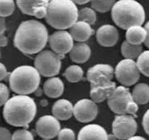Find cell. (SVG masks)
<instances>
[{
  "instance_id": "obj_2",
  "label": "cell",
  "mask_w": 149,
  "mask_h": 140,
  "mask_svg": "<svg viewBox=\"0 0 149 140\" xmlns=\"http://www.w3.org/2000/svg\"><path fill=\"white\" fill-rule=\"evenodd\" d=\"M37 114V104L32 97L17 95L9 98L3 105V116L14 127H27Z\"/></svg>"
},
{
  "instance_id": "obj_15",
  "label": "cell",
  "mask_w": 149,
  "mask_h": 140,
  "mask_svg": "<svg viewBox=\"0 0 149 140\" xmlns=\"http://www.w3.org/2000/svg\"><path fill=\"white\" fill-rule=\"evenodd\" d=\"M119 35L116 27L110 24H105L98 28L96 32V40L100 45L105 47H111L116 45Z\"/></svg>"
},
{
  "instance_id": "obj_27",
  "label": "cell",
  "mask_w": 149,
  "mask_h": 140,
  "mask_svg": "<svg viewBox=\"0 0 149 140\" xmlns=\"http://www.w3.org/2000/svg\"><path fill=\"white\" fill-rule=\"evenodd\" d=\"M136 64L140 73L149 77V50L144 51L139 55Z\"/></svg>"
},
{
  "instance_id": "obj_36",
  "label": "cell",
  "mask_w": 149,
  "mask_h": 140,
  "mask_svg": "<svg viewBox=\"0 0 149 140\" xmlns=\"http://www.w3.org/2000/svg\"><path fill=\"white\" fill-rule=\"evenodd\" d=\"M145 30H146V32H147V36H146V39H145V42H144V44H145V46L149 48V21L145 24Z\"/></svg>"
},
{
  "instance_id": "obj_7",
  "label": "cell",
  "mask_w": 149,
  "mask_h": 140,
  "mask_svg": "<svg viewBox=\"0 0 149 140\" xmlns=\"http://www.w3.org/2000/svg\"><path fill=\"white\" fill-rule=\"evenodd\" d=\"M64 57V55L56 53L53 51H43L36 56L34 67L41 75L53 77L59 74L61 67V60Z\"/></svg>"
},
{
  "instance_id": "obj_11",
  "label": "cell",
  "mask_w": 149,
  "mask_h": 140,
  "mask_svg": "<svg viewBox=\"0 0 149 140\" xmlns=\"http://www.w3.org/2000/svg\"><path fill=\"white\" fill-rule=\"evenodd\" d=\"M48 42L54 52L65 56L73 47L74 40L69 32L58 30L48 38Z\"/></svg>"
},
{
  "instance_id": "obj_20",
  "label": "cell",
  "mask_w": 149,
  "mask_h": 140,
  "mask_svg": "<svg viewBox=\"0 0 149 140\" xmlns=\"http://www.w3.org/2000/svg\"><path fill=\"white\" fill-rule=\"evenodd\" d=\"M70 58L74 63H85L90 59L91 50L90 47L85 42H77L73 45L70 51Z\"/></svg>"
},
{
  "instance_id": "obj_28",
  "label": "cell",
  "mask_w": 149,
  "mask_h": 140,
  "mask_svg": "<svg viewBox=\"0 0 149 140\" xmlns=\"http://www.w3.org/2000/svg\"><path fill=\"white\" fill-rule=\"evenodd\" d=\"M96 13L95 11L91 8H84L79 11L78 13V19L80 21H83L93 25L96 22Z\"/></svg>"
},
{
  "instance_id": "obj_40",
  "label": "cell",
  "mask_w": 149,
  "mask_h": 140,
  "mask_svg": "<svg viewBox=\"0 0 149 140\" xmlns=\"http://www.w3.org/2000/svg\"><path fill=\"white\" fill-rule=\"evenodd\" d=\"M126 140H147L145 138L143 137H142V136H135V135H133L132 137H130L129 139Z\"/></svg>"
},
{
  "instance_id": "obj_9",
  "label": "cell",
  "mask_w": 149,
  "mask_h": 140,
  "mask_svg": "<svg viewBox=\"0 0 149 140\" xmlns=\"http://www.w3.org/2000/svg\"><path fill=\"white\" fill-rule=\"evenodd\" d=\"M137 129V121L131 114H117L112 124L113 134L119 140H126L135 135Z\"/></svg>"
},
{
  "instance_id": "obj_21",
  "label": "cell",
  "mask_w": 149,
  "mask_h": 140,
  "mask_svg": "<svg viewBox=\"0 0 149 140\" xmlns=\"http://www.w3.org/2000/svg\"><path fill=\"white\" fill-rule=\"evenodd\" d=\"M65 86L63 81L59 77H51L45 81L43 85V91L44 93L50 98H58L64 92Z\"/></svg>"
},
{
  "instance_id": "obj_35",
  "label": "cell",
  "mask_w": 149,
  "mask_h": 140,
  "mask_svg": "<svg viewBox=\"0 0 149 140\" xmlns=\"http://www.w3.org/2000/svg\"><path fill=\"white\" fill-rule=\"evenodd\" d=\"M8 73L6 66L3 63L0 62V81L4 80L6 77L8 76Z\"/></svg>"
},
{
  "instance_id": "obj_16",
  "label": "cell",
  "mask_w": 149,
  "mask_h": 140,
  "mask_svg": "<svg viewBox=\"0 0 149 140\" xmlns=\"http://www.w3.org/2000/svg\"><path fill=\"white\" fill-rule=\"evenodd\" d=\"M114 75V70L110 65L97 64L91 67L87 71V80L93 83L101 80L112 81Z\"/></svg>"
},
{
  "instance_id": "obj_32",
  "label": "cell",
  "mask_w": 149,
  "mask_h": 140,
  "mask_svg": "<svg viewBox=\"0 0 149 140\" xmlns=\"http://www.w3.org/2000/svg\"><path fill=\"white\" fill-rule=\"evenodd\" d=\"M9 99V90L5 84L0 82V107L3 106Z\"/></svg>"
},
{
  "instance_id": "obj_18",
  "label": "cell",
  "mask_w": 149,
  "mask_h": 140,
  "mask_svg": "<svg viewBox=\"0 0 149 140\" xmlns=\"http://www.w3.org/2000/svg\"><path fill=\"white\" fill-rule=\"evenodd\" d=\"M69 32L74 41L77 42H84L94 34V29L91 27V24L77 20L70 27Z\"/></svg>"
},
{
  "instance_id": "obj_31",
  "label": "cell",
  "mask_w": 149,
  "mask_h": 140,
  "mask_svg": "<svg viewBox=\"0 0 149 140\" xmlns=\"http://www.w3.org/2000/svg\"><path fill=\"white\" fill-rule=\"evenodd\" d=\"M57 137H58V140H75L74 132L69 128L60 129Z\"/></svg>"
},
{
  "instance_id": "obj_43",
  "label": "cell",
  "mask_w": 149,
  "mask_h": 140,
  "mask_svg": "<svg viewBox=\"0 0 149 140\" xmlns=\"http://www.w3.org/2000/svg\"><path fill=\"white\" fill-rule=\"evenodd\" d=\"M0 56H1V52H0Z\"/></svg>"
},
{
  "instance_id": "obj_33",
  "label": "cell",
  "mask_w": 149,
  "mask_h": 140,
  "mask_svg": "<svg viewBox=\"0 0 149 140\" xmlns=\"http://www.w3.org/2000/svg\"><path fill=\"white\" fill-rule=\"evenodd\" d=\"M0 140H12L11 132L4 127H0Z\"/></svg>"
},
{
  "instance_id": "obj_8",
  "label": "cell",
  "mask_w": 149,
  "mask_h": 140,
  "mask_svg": "<svg viewBox=\"0 0 149 140\" xmlns=\"http://www.w3.org/2000/svg\"><path fill=\"white\" fill-rule=\"evenodd\" d=\"M140 74L136 61L132 59L125 58L120 61L114 70L117 81L126 87L136 84L140 79Z\"/></svg>"
},
{
  "instance_id": "obj_34",
  "label": "cell",
  "mask_w": 149,
  "mask_h": 140,
  "mask_svg": "<svg viewBox=\"0 0 149 140\" xmlns=\"http://www.w3.org/2000/svg\"><path fill=\"white\" fill-rule=\"evenodd\" d=\"M142 124H143V127L145 133L149 135V109L146 111V113L144 114Z\"/></svg>"
},
{
  "instance_id": "obj_26",
  "label": "cell",
  "mask_w": 149,
  "mask_h": 140,
  "mask_svg": "<svg viewBox=\"0 0 149 140\" xmlns=\"http://www.w3.org/2000/svg\"><path fill=\"white\" fill-rule=\"evenodd\" d=\"M117 0H91L92 8L98 13H107L110 11Z\"/></svg>"
},
{
  "instance_id": "obj_22",
  "label": "cell",
  "mask_w": 149,
  "mask_h": 140,
  "mask_svg": "<svg viewBox=\"0 0 149 140\" xmlns=\"http://www.w3.org/2000/svg\"><path fill=\"white\" fill-rule=\"evenodd\" d=\"M147 32L142 26H133L127 29L126 41L134 45H142L145 42Z\"/></svg>"
},
{
  "instance_id": "obj_39",
  "label": "cell",
  "mask_w": 149,
  "mask_h": 140,
  "mask_svg": "<svg viewBox=\"0 0 149 140\" xmlns=\"http://www.w3.org/2000/svg\"><path fill=\"white\" fill-rule=\"evenodd\" d=\"M74 2L75 4H80V5H82V4H85L89 2H91V0H72Z\"/></svg>"
},
{
  "instance_id": "obj_29",
  "label": "cell",
  "mask_w": 149,
  "mask_h": 140,
  "mask_svg": "<svg viewBox=\"0 0 149 140\" xmlns=\"http://www.w3.org/2000/svg\"><path fill=\"white\" fill-rule=\"evenodd\" d=\"M15 11L14 0H0V17L11 16Z\"/></svg>"
},
{
  "instance_id": "obj_37",
  "label": "cell",
  "mask_w": 149,
  "mask_h": 140,
  "mask_svg": "<svg viewBox=\"0 0 149 140\" xmlns=\"http://www.w3.org/2000/svg\"><path fill=\"white\" fill-rule=\"evenodd\" d=\"M8 38L6 37L5 35L1 34L0 35V47H6L8 45Z\"/></svg>"
},
{
  "instance_id": "obj_6",
  "label": "cell",
  "mask_w": 149,
  "mask_h": 140,
  "mask_svg": "<svg viewBox=\"0 0 149 140\" xmlns=\"http://www.w3.org/2000/svg\"><path fill=\"white\" fill-rule=\"evenodd\" d=\"M107 100L109 108L114 114H131L136 117L139 104L133 100L131 92L126 86H116Z\"/></svg>"
},
{
  "instance_id": "obj_3",
  "label": "cell",
  "mask_w": 149,
  "mask_h": 140,
  "mask_svg": "<svg viewBox=\"0 0 149 140\" xmlns=\"http://www.w3.org/2000/svg\"><path fill=\"white\" fill-rule=\"evenodd\" d=\"M79 10L72 0H50L45 19L57 30L70 28L78 20Z\"/></svg>"
},
{
  "instance_id": "obj_25",
  "label": "cell",
  "mask_w": 149,
  "mask_h": 140,
  "mask_svg": "<svg viewBox=\"0 0 149 140\" xmlns=\"http://www.w3.org/2000/svg\"><path fill=\"white\" fill-rule=\"evenodd\" d=\"M63 75L70 83H77L83 80L84 70H82V68L79 65H72L66 68Z\"/></svg>"
},
{
  "instance_id": "obj_19",
  "label": "cell",
  "mask_w": 149,
  "mask_h": 140,
  "mask_svg": "<svg viewBox=\"0 0 149 140\" xmlns=\"http://www.w3.org/2000/svg\"><path fill=\"white\" fill-rule=\"evenodd\" d=\"M74 105L68 100L61 99L54 103L52 111L58 120H68L73 115Z\"/></svg>"
},
{
  "instance_id": "obj_42",
  "label": "cell",
  "mask_w": 149,
  "mask_h": 140,
  "mask_svg": "<svg viewBox=\"0 0 149 140\" xmlns=\"http://www.w3.org/2000/svg\"><path fill=\"white\" fill-rule=\"evenodd\" d=\"M42 140H51V139H43Z\"/></svg>"
},
{
  "instance_id": "obj_13",
  "label": "cell",
  "mask_w": 149,
  "mask_h": 140,
  "mask_svg": "<svg viewBox=\"0 0 149 140\" xmlns=\"http://www.w3.org/2000/svg\"><path fill=\"white\" fill-rule=\"evenodd\" d=\"M50 0H16L17 5L22 13L43 18L46 16Z\"/></svg>"
},
{
  "instance_id": "obj_17",
  "label": "cell",
  "mask_w": 149,
  "mask_h": 140,
  "mask_svg": "<svg viewBox=\"0 0 149 140\" xmlns=\"http://www.w3.org/2000/svg\"><path fill=\"white\" fill-rule=\"evenodd\" d=\"M108 134L101 125L96 124H87L80 129L77 140H107Z\"/></svg>"
},
{
  "instance_id": "obj_4",
  "label": "cell",
  "mask_w": 149,
  "mask_h": 140,
  "mask_svg": "<svg viewBox=\"0 0 149 140\" xmlns=\"http://www.w3.org/2000/svg\"><path fill=\"white\" fill-rule=\"evenodd\" d=\"M111 16L118 27L127 30L133 26H142L146 13L143 5L136 0H118L112 8Z\"/></svg>"
},
{
  "instance_id": "obj_30",
  "label": "cell",
  "mask_w": 149,
  "mask_h": 140,
  "mask_svg": "<svg viewBox=\"0 0 149 140\" xmlns=\"http://www.w3.org/2000/svg\"><path fill=\"white\" fill-rule=\"evenodd\" d=\"M12 140H34V137L29 130L20 129L14 131L12 134Z\"/></svg>"
},
{
  "instance_id": "obj_41",
  "label": "cell",
  "mask_w": 149,
  "mask_h": 140,
  "mask_svg": "<svg viewBox=\"0 0 149 140\" xmlns=\"http://www.w3.org/2000/svg\"><path fill=\"white\" fill-rule=\"evenodd\" d=\"M117 139H116V137L114 136V135L113 134H108V139L107 140H116Z\"/></svg>"
},
{
  "instance_id": "obj_38",
  "label": "cell",
  "mask_w": 149,
  "mask_h": 140,
  "mask_svg": "<svg viewBox=\"0 0 149 140\" xmlns=\"http://www.w3.org/2000/svg\"><path fill=\"white\" fill-rule=\"evenodd\" d=\"M6 30V22L4 17H0V35L3 34Z\"/></svg>"
},
{
  "instance_id": "obj_5",
  "label": "cell",
  "mask_w": 149,
  "mask_h": 140,
  "mask_svg": "<svg viewBox=\"0 0 149 140\" xmlns=\"http://www.w3.org/2000/svg\"><path fill=\"white\" fill-rule=\"evenodd\" d=\"M10 89L17 95H29L38 89L41 75L32 65H20L9 75Z\"/></svg>"
},
{
  "instance_id": "obj_1",
  "label": "cell",
  "mask_w": 149,
  "mask_h": 140,
  "mask_svg": "<svg viewBox=\"0 0 149 140\" xmlns=\"http://www.w3.org/2000/svg\"><path fill=\"white\" fill-rule=\"evenodd\" d=\"M48 31L42 22L27 20L20 23L15 32L13 43L20 52L27 55L40 52L48 42Z\"/></svg>"
},
{
  "instance_id": "obj_10",
  "label": "cell",
  "mask_w": 149,
  "mask_h": 140,
  "mask_svg": "<svg viewBox=\"0 0 149 140\" xmlns=\"http://www.w3.org/2000/svg\"><path fill=\"white\" fill-rule=\"evenodd\" d=\"M98 106L90 99H82L74 104L73 115L80 123H90L98 115Z\"/></svg>"
},
{
  "instance_id": "obj_23",
  "label": "cell",
  "mask_w": 149,
  "mask_h": 140,
  "mask_svg": "<svg viewBox=\"0 0 149 140\" xmlns=\"http://www.w3.org/2000/svg\"><path fill=\"white\" fill-rule=\"evenodd\" d=\"M131 94L133 100L138 104H147L149 103V86L148 84H137Z\"/></svg>"
},
{
  "instance_id": "obj_14",
  "label": "cell",
  "mask_w": 149,
  "mask_h": 140,
  "mask_svg": "<svg viewBox=\"0 0 149 140\" xmlns=\"http://www.w3.org/2000/svg\"><path fill=\"white\" fill-rule=\"evenodd\" d=\"M116 88V83L112 81H100L91 83V100L95 103H101L109 99Z\"/></svg>"
},
{
  "instance_id": "obj_24",
  "label": "cell",
  "mask_w": 149,
  "mask_h": 140,
  "mask_svg": "<svg viewBox=\"0 0 149 140\" xmlns=\"http://www.w3.org/2000/svg\"><path fill=\"white\" fill-rule=\"evenodd\" d=\"M143 52L142 45L131 44L127 41H124L121 45V53L126 59H137L139 55Z\"/></svg>"
},
{
  "instance_id": "obj_12",
  "label": "cell",
  "mask_w": 149,
  "mask_h": 140,
  "mask_svg": "<svg viewBox=\"0 0 149 140\" xmlns=\"http://www.w3.org/2000/svg\"><path fill=\"white\" fill-rule=\"evenodd\" d=\"M61 129L59 120L53 115H44L38 118L36 123L37 134L44 139H52L57 136Z\"/></svg>"
}]
</instances>
